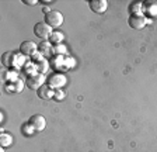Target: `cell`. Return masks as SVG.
Listing matches in <instances>:
<instances>
[{
    "mask_svg": "<svg viewBox=\"0 0 157 152\" xmlns=\"http://www.w3.org/2000/svg\"><path fill=\"white\" fill-rule=\"evenodd\" d=\"M36 94H38L39 99H42V100H49L55 96L52 87L49 86V85H42V86L36 90Z\"/></svg>",
    "mask_w": 157,
    "mask_h": 152,
    "instance_id": "9c48e42d",
    "label": "cell"
},
{
    "mask_svg": "<svg viewBox=\"0 0 157 152\" xmlns=\"http://www.w3.org/2000/svg\"><path fill=\"white\" fill-rule=\"evenodd\" d=\"M0 152H4V151H3V148H0Z\"/></svg>",
    "mask_w": 157,
    "mask_h": 152,
    "instance_id": "2e32d148",
    "label": "cell"
},
{
    "mask_svg": "<svg viewBox=\"0 0 157 152\" xmlns=\"http://www.w3.org/2000/svg\"><path fill=\"white\" fill-rule=\"evenodd\" d=\"M52 51V46H51V44L46 42V41H42V42L38 45V52L41 54V55H46V54H49Z\"/></svg>",
    "mask_w": 157,
    "mask_h": 152,
    "instance_id": "8fae6325",
    "label": "cell"
},
{
    "mask_svg": "<svg viewBox=\"0 0 157 152\" xmlns=\"http://www.w3.org/2000/svg\"><path fill=\"white\" fill-rule=\"evenodd\" d=\"M62 40H63V35L60 33H53L52 35H51V41H52V42H60Z\"/></svg>",
    "mask_w": 157,
    "mask_h": 152,
    "instance_id": "5bb4252c",
    "label": "cell"
},
{
    "mask_svg": "<svg viewBox=\"0 0 157 152\" xmlns=\"http://www.w3.org/2000/svg\"><path fill=\"white\" fill-rule=\"evenodd\" d=\"M88 6H90V9L97 14L105 13L108 9L107 0H90V2H88Z\"/></svg>",
    "mask_w": 157,
    "mask_h": 152,
    "instance_id": "52a82bcc",
    "label": "cell"
},
{
    "mask_svg": "<svg viewBox=\"0 0 157 152\" xmlns=\"http://www.w3.org/2000/svg\"><path fill=\"white\" fill-rule=\"evenodd\" d=\"M34 34L38 38H41V40H48V38H51V35L53 33H52V28L45 21H39V23H36L34 26Z\"/></svg>",
    "mask_w": 157,
    "mask_h": 152,
    "instance_id": "3957f363",
    "label": "cell"
},
{
    "mask_svg": "<svg viewBox=\"0 0 157 152\" xmlns=\"http://www.w3.org/2000/svg\"><path fill=\"white\" fill-rule=\"evenodd\" d=\"M147 23L146 16L143 14H131V17L128 18V24L133 30H142Z\"/></svg>",
    "mask_w": 157,
    "mask_h": 152,
    "instance_id": "277c9868",
    "label": "cell"
},
{
    "mask_svg": "<svg viewBox=\"0 0 157 152\" xmlns=\"http://www.w3.org/2000/svg\"><path fill=\"white\" fill-rule=\"evenodd\" d=\"M28 126L34 130V131H44L46 127V120L41 114H34L31 118L28 120Z\"/></svg>",
    "mask_w": 157,
    "mask_h": 152,
    "instance_id": "8992f818",
    "label": "cell"
},
{
    "mask_svg": "<svg viewBox=\"0 0 157 152\" xmlns=\"http://www.w3.org/2000/svg\"><path fill=\"white\" fill-rule=\"evenodd\" d=\"M38 3L36 0H24V4H28V6H35Z\"/></svg>",
    "mask_w": 157,
    "mask_h": 152,
    "instance_id": "9a60e30c",
    "label": "cell"
},
{
    "mask_svg": "<svg viewBox=\"0 0 157 152\" xmlns=\"http://www.w3.org/2000/svg\"><path fill=\"white\" fill-rule=\"evenodd\" d=\"M11 141H13V137L10 135V134L2 132V135H0V144H2V146H10L11 145Z\"/></svg>",
    "mask_w": 157,
    "mask_h": 152,
    "instance_id": "4fadbf2b",
    "label": "cell"
},
{
    "mask_svg": "<svg viewBox=\"0 0 157 152\" xmlns=\"http://www.w3.org/2000/svg\"><path fill=\"white\" fill-rule=\"evenodd\" d=\"M44 82H45V76L42 75V73H35V75H31L27 78L25 80V85L28 89H33V90H38L39 87L44 85Z\"/></svg>",
    "mask_w": 157,
    "mask_h": 152,
    "instance_id": "5b68a950",
    "label": "cell"
},
{
    "mask_svg": "<svg viewBox=\"0 0 157 152\" xmlns=\"http://www.w3.org/2000/svg\"><path fill=\"white\" fill-rule=\"evenodd\" d=\"M143 9L150 17H157V2H146Z\"/></svg>",
    "mask_w": 157,
    "mask_h": 152,
    "instance_id": "30bf717a",
    "label": "cell"
},
{
    "mask_svg": "<svg viewBox=\"0 0 157 152\" xmlns=\"http://www.w3.org/2000/svg\"><path fill=\"white\" fill-rule=\"evenodd\" d=\"M34 65H35V68H36V72H38V73H42V75L46 72V69H48V62H46L45 59L36 61V63L34 62Z\"/></svg>",
    "mask_w": 157,
    "mask_h": 152,
    "instance_id": "7c38bea8",
    "label": "cell"
},
{
    "mask_svg": "<svg viewBox=\"0 0 157 152\" xmlns=\"http://www.w3.org/2000/svg\"><path fill=\"white\" fill-rule=\"evenodd\" d=\"M38 45L33 41H24L21 45H20V52L21 55H28V56H33L35 52H38Z\"/></svg>",
    "mask_w": 157,
    "mask_h": 152,
    "instance_id": "ba28073f",
    "label": "cell"
},
{
    "mask_svg": "<svg viewBox=\"0 0 157 152\" xmlns=\"http://www.w3.org/2000/svg\"><path fill=\"white\" fill-rule=\"evenodd\" d=\"M2 63L6 68H13V66H18L23 63V58L17 54H14L13 51H7L2 55Z\"/></svg>",
    "mask_w": 157,
    "mask_h": 152,
    "instance_id": "6da1fadb",
    "label": "cell"
},
{
    "mask_svg": "<svg viewBox=\"0 0 157 152\" xmlns=\"http://www.w3.org/2000/svg\"><path fill=\"white\" fill-rule=\"evenodd\" d=\"M45 23L51 28H58L63 24V16L58 10H51L48 14H45Z\"/></svg>",
    "mask_w": 157,
    "mask_h": 152,
    "instance_id": "7a4b0ae2",
    "label": "cell"
}]
</instances>
